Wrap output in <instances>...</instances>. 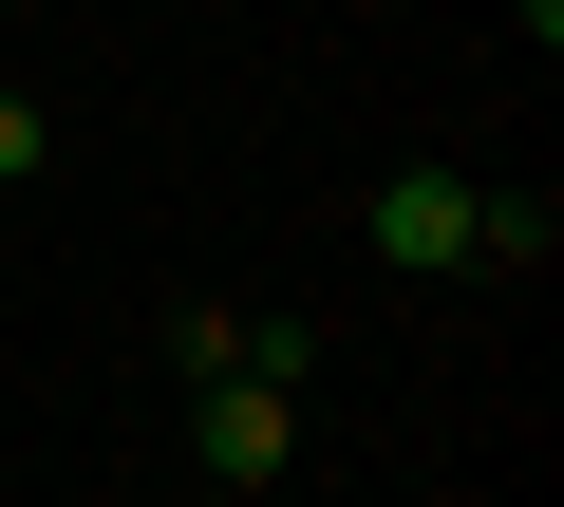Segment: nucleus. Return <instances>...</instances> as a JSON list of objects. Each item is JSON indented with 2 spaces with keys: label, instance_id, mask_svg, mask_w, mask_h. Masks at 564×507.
Listing matches in <instances>:
<instances>
[{
  "label": "nucleus",
  "instance_id": "f257e3e1",
  "mask_svg": "<svg viewBox=\"0 0 564 507\" xmlns=\"http://www.w3.org/2000/svg\"><path fill=\"white\" fill-rule=\"evenodd\" d=\"M188 395H207L188 451H207L226 488H282V470H302V376H188Z\"/></svg>",
  "mask_w": 564,
  "mask_h": 507
},
{
  "label": "nucleus",
  "instance_id": "f03ea898",
  "mask_svg": "<svg viewBox=\"0 0 564 507\" xmlns=\"http://www.w3.org/2000/svg\"><path fill=\"white\" fill-rule=\"evenodd\" d=\"M377 264H395V283H452V264H470V188H452V169H395V188H377Z\"/></svg>",
  "mask_w": 564,
  "mask_h": 507
},
{
  "label": "nucleus",
  "instance_id": "7ed1b4c3",
  "mask_svg": "<svg viewBox=\"0 0 564 507\" xmlns=\"http://www.w3.org/2000/svg\"><path fill=\"white\" fill-rule=\"evenodd\" d=\"M20 169H39V113H20V95H0V188H20Z\"/></svg>",
  "mask_w": 564,
  "mask_h": 507
}]
</instances>
